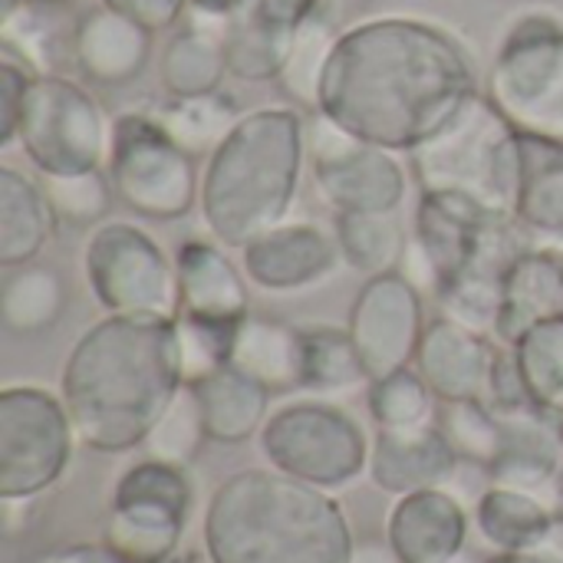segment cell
<instances>
[{
    "mask_svg": "<svg viewBox=\"0 0 563 563\" xmlns=\"http://www.w3.org/2000/svg\"><path fill=\"white\" fill-rule=\"evenodd\" d=\"M475 96V59L455 30L426 16L386 13L340 30L317 112L369 145L412 152Z\"/></svg>",
    "mask_w": 563,
    "mask_h": 563,
    "instance_id": "cell-1",
    "label": "cell"
},
{
    "mask_svg": "<svg viewBox=\"0 0 563 563\" xmlns=\"http://www.w3.org/2000/svg\"><path fill=\"white\" fill-rule=\"evenodd\" d=\"M185 386L178 317H102L69 350L59 396L76 439L102 455L142 449Z\"/></svg>",
    "mask_w": 563,
    "mask_h": 563,
    "instance_id": "cell-2",
    "label": "cell"
},
{
    "mask_svg": "<svg viewBox=\"0 0 563 563\" xmlns=\"http://www.w3.org/2000/svg\"><path fill=\"white\" fill-rule=\"evenodd\" d=\"M211 563H350L353 531L336 498L277 468H244L205 511Z\"/></svg>",
    "mask_w": 563,
    "mask_h": 563,
    "instance_id": "cell-3",
    "label": "cell"
},
{
    "mask_svg": "<svg viewBox=\"0 0 563 563\" xmlns=\"http://www.w3.org/2000/svg\"><path fill=\"white\" fill-rule=\"evenodd\" d=\"M307 162V115L297 106H261L238 119L201 172L198 208L214 241L244 251L287 221Z\"/></svg>",
    "mask_w": 563,
    "mask_h": 563,
    "instance_id": "cell-4",
    "label": "cell"
},
{
    "mask_svg": "<svg viewBox=\"0 0 563 563\" xmlns=\"http://www.w3.org/2000/svg\"><path fill=\"white\" fill-rule=\"evenodd\" d=\"M409 165L422 191H452L515 214L521 132L478 92L439 135L409 152Z\"/></svg>",
    "mask_w": 563,
    "mask_h": 563,
    "instance_id": "cell-5",
    "label": "cell"
},
{
    "mask_svg": "<svg viewBox=\"0 0 563 563\" xmlns=\"http://www.w3.org/2000/svg\"><path fill=\"white\" fill-rule=\"evenodd\" d=\"M485 96L521 135L563 145V23L554 13H525L508 26Z\"/></svg>",
    "mask_w": 563,
    "mask_h": 563,
    "instance_id": "cell-6",
    "label": "cell"
},
{
    "mask_svg": "<svg viewBox=\"0 0 563 563\" xmlns=\"http://www.w3.org/2000/svg\"><path fill=\"white\" fill-rule=\"evenodd\" d=\"M16 142L40 175L92 172L109 162L112 119L76 79L36 73L23 96Z\"/></svg>",
    "mask_w": 563,
    "mask_h": 563,
    "instance_id": "cell-7",
    "label": "cell"
},
{
    "mask_svg": "<svg viewBox=\"0 0 563 563\" xmlns=\"http://www.w3.org/2000/svg\"><path fill=\"white\" fill-rule=\"evenodd\" d=\"M191 158L152 112H122L112 119L109 181L115 198L139 218L178 221L201 195V175Z\"/></svg>",
    "mask_w": 563,
    "mask_h": 563,
    "instance_id": "cell-8",
    "label": "cell"
},
{
    "mask_svg": "<svg viewBox=\"0 0 563 563\" xmlns=\"http://www.w3.org/2000/svg\"><path fill=\"white\" fill-rule=\"evenodd\" d=\"M369 439L363 426L333 402H290L261 429V455L271 468L333 492L356 482L369 468Z\"/></svg>",
    "mask_w": 563,
    "mask_h": 563,
    "instance_id": "cell-9",
    "label": "cell"
},
{
    "mask_svg": "<svg viewBox=\"0 0 563 563\" xmlns=\"http://www.w3.org/2000/svg\"><path fill=\"white\" fill-rule=\"evenodd\" d=\"M82 271L96 307L109 317H175L178 271L165 247L129 221H106L82 251Z\"/></svg>",
    "mask_w": 563,
    "mask_h": 563,
    "instance_id": "cell-10",
    "label": "cell"
},
{
    "mask_svg": "<svg viewBox=\"0 0 563 563\" xmlns=\"http://www.w3.org/2000/svg\"><path fill=\"white\" fill-rule=\"evenodd\" d=\"M76 429L63 396L43 386L0 389V498L33 501L69 468Z\"/></svg>",
    "mask_w": 563,
    "mask_h": 563,
    "instance_id": "cell-11",
    "label": "cell"
},
{
    "mask_svg": "<svg viewBox=\"0 0 563 563\" xmlns=\"http://www.w3.org/2000/svg\"><path fill=\"white\" fill-rule=\"evenodd\" d=\"M195 488L181 465L135 462L115 482L102 544L125 563H168L185 538Z\"/></svg>",
    "mask_w": 563,
    "mask_h": 563,
    "instance_id": "cell-12",
    "label": "cell"
},
{
    "mask_svg": "<svg viewBox=\"0 0 563 563\" xmlns=\"http://www.w3.org/2000/svg\"><path fill=\"white\" fill-rule=\"evenodd\" d=\"M307 158L313 185L333 214L399 211L409 191L399 152L369 145L323 112L307 115Z\"/></svg>",
    "mask_w": 563,
    "mask_h": 563,
    "instance_id": "cell-13",
    "label": "cell"
},
{
    "mask_svg": "<svg viewBox=\"0 0 563 563\" xmlns=\"http://www.w3.org/2000/svg\"><path fill=\"white\" fill-rule=\"evenodd\" d=\"M426 327V297L399 271L366 277L346 320L369 383L412 366Z\"/></svg>",
    "mask_w": 563,
    "mask_h": 563,
    "instance_id": "cell-14",
    "label": "cell"
},
{
    "mask_svg": "<svg viewBox=\"0 0 563 563\" xmlns=\"http://www.w3.org/2000/svg\"><path fill=\"white\" fill-rule=\"evenodd\" d=\"M343 254L330 231L313 221H280L241 251L247 280L267 294H297L336 274Z\"/></svg>",
    "mask_w": 563,
    "mask_h": 563,
    "instance_id": "cell-15",
    "label": "cell"
},
{
    "mask_svg": "<svg viewBox=\"0 0 563 563\" xmlns=\"http://www.w3.org/2000/svg\"><path fill=\"white\" fill-rule=\"evenodd\" d=\"M178 271V313L201 323L241 327L251 313L247 274L238 267L221 241L188 238L175 251Z\"/></svg>",
    "mask_w": 563,
    "mask_h": 563,
    "instance_id": "cell-16",
    "label": "cell"
},
{
    "mask_svg": "<svg viewBox=\"0 0 563 563\" xmlns=\"http://www.w3.org/2000/svg\"><path fill=\"white\" fill-rule=\"evenodd\" d=\"M495 360H498V346L492 343V336L442 313L426 327L416 369L422 373V379L429 383L439 402H462V399L488 402Z\"/></svg>",
    "mask_w": 563,
    "mask_h": 563,
    "instance_id": "cell-17",
    "label": "cell"
},
{
    "mask_svg": "<svg viewBox=\"0 0 563 563\" xmlns=\"http://www.w3.org/2000/svg\"><path fill=\"white\" fill-rule=\"evenodd\" d=\"M468 541V515L445 488L396 498L386 515V544L402 563H452Z\"/></svg>",
    "mask_w": 563,
    "mask_h": 563,
    "instance_id": "cell-18",
    "label": "cell"
},
{
    "mask_svg": "<svg viewBox=\"0 0 563 563\" xmlns=\"http://www.w3.org/2000/svg\"><path fill=\"white\" fill-rule=\"evenodd\" d=\"M455 465L459 455L435 422L416 429H379L369 452V478L393 498L442 488L455 475Z\"/></svg>",
    "mask_w": 563,
    "mask_h": 563,
    "instance_id": "cell-19",
    "label": "cell"
},
{
    "mask_svg": "<svg viewBox=\"0 0 563 563\" xmlns=\"http://www.w3.org/2000/svg\"><path fill=\"white\" fill-rule=\"evenodd\" d=\"M152 56V30L99 3L76 20L73 63L96 86H125L142 76Z\"/></svg>",
    "mask_w": 563,
    "mask_h": 563,
    "instance_id": "cell-20",
    "label": "cell"
},
{
    "mask_svg": "<svg viewBox=\"0 0 563 563\" xmlns=\"http://www.w3.org/2000/svg\"><path fill=\"white\" fill-rule=\"evenodd\" d=\"M563 317V254L551 247H525L501 280V307L495 336L511 346L531 327Z\"/></svg>",
    "mask_w": 563,
    "mask_h": 563,
    "instance_id": "cell-21",
    "label": "cell"
},
{
    "mask_svg": "<svg viewBox=\"0 0 563 563\" xmlns=\"http://www.w3.org/2000/svg\"><path fill=\"white\" fill-rule=\"evenodd\" d=\"M501 419V449L488 465L495 485L544 492L563 472V429L538 409L498 412Z\"/></svg>",
    "mask_w": 563,
    "mask_h": 563,
    "instance_id": "cell-22",
    "label": "cell"
},
{
    "mask_svg": "<svg viewBox=\"0 0 563 563\" xmlns=\"http://www.w3.org/2000/svg\"><path fill=\"white\" fill-rule=\"evenodd\" d=\"M515 221L538 247L563 244V145L521 135Z\"/></svg>",
    "mask_w": 563,
    "mask_h": 563,
    "instance_id": "cell-23",
    "label": "cell"
},
{
    "mask_svg": "<svg viewBox=\"0 0 563 563\" xmlns=\"http://www.w3.org/2000/svg\"><path fill=\"white\" fill-rule=\"evenodd\" d=\"M208 439L218 445H238L261 435L264 422L271 419V389L241 373L238 366H221L211 376L191 383Z\"/></svg>",
    "mask_w": 563,
    "mask_h": 563,
    "instance_id": "cell-24",
    "label": "cell"
},
{
    "mask_svg": "<svg viewBox=\"0 0 563 563\" xmlns=\"http://www.w3.org/2000/svg\"><path fill=\"white\" fill-rule=\"evenodd\" d=\"M56 214L40 188L13 165H0V267L33 264L56 231Z\"/></svg>",
    "mask_w": 563,
    "mask_h": 563,
    "instance_id": "cell-25",
    "label": "cell"
},
{
    "mask_svg": "<svg viewBox=\"0 0 563 563\" xmlns=\"http://www.w3.org/2000/svg\"><path fill=\"white\" fill-rule=\"evenodd\" d=\"M231 366L267 386L271 393H287L300 386V330L271 320V317H244L234 346Z\"/></svg>",
    "mask_w": 563,
    "mask_h": 563,
    "instance_id": "cell-26",
    "label": "cell"
},
{
    "mask_svg": "<svg viewBox=\"0 0 563 563\" xmlns=\"http://www.w3.org/2000/svg\"><path fill=\"white\" fill-rule=\"evenodd\" d=\"M228 46L224 33L188 23L165 43L158 76L168 96H201L221 89L228 76Z\"/></svg>",
    "mask_w": 563,
    "mask_h": 563,
    "instance_id": "cell-27",
    "label": "cell"
},
{
    "mask_svg": "<svg viewBox=\"0 0 563 563\" xmlns=\"http://www.w3.org/2000/svg\"><path fill=\"white\" fill-rule=\"evenodd\" d=\"M69 290L56 267L23 264L13 267L0 290V320L10 333L36 336L59 323Z\"/></svg>",
    "mask_w": 563,
    "mask_h": 563,
    "instance_id": "cell-28",
    "label": "cell"
},
{
    "mask_svg": "<svg viewBox=\"0 0 563 563\" xmlns=\"http://www.w3.org/2000/svg\"><path fill=\"white\" fill-rule=\"evenodd\" d=\"M551 521V508L525 488L492 485L478 495L475 505V528L495 551L534 548L548 534Z\"/></svg>",
    "mask_w": 563,
    "mask_h": 563,
    "instance_id": "cell-29",
    "label": "cell"
},
{
    "mask_svg": "<svg viewBox=\"0 0 563 563\" xmlns=\"http://www.w3.org/2000/svg\"><path fill=\"white\" fill-rule=\"evenodd\" d=\"M152 115L191 158H208L244 112L231 92L214 89L201 96H168Z\"/></svg>",
    "mask_w": 563,
    "mask_h": 563,
    "instance_id": "cell-30",
    "label": "cell"
},
{
    "mask_svg": "<svg viewBox=\"0 0 563 563\" xmlns=\"http://www.w3.org/2000/svg\"><path fill=\"white\" fill-rule=\"evenodd\" d=\"M333 238L340 244L343 264L363 277L399 271L409 247V234L399 224L396 211H366V214H333Z\"/></svg>",
    "mask_w": 563,
    "mask_h": 563,
    "instance_id": "cell-31",
    "label": "cell"
},
{
    "mask_svg": "<svg viewBox=\"0 0 563 563\" xmlns=\"http://www.w3.org/2000/svg\"><path fill=\"white\" fill-rule=\"evenodd\" d=\"M528 406L563 429V317L531 327L511 343Z\"/></svg>",
    "mask_w": 563,
    "mask_h": 563,
    "instance_id": "cell-32",
    "label": "cell"
},
{
    "mask_svg": "<svg viewBox=\"0 0 563 563\" xmlns=\"http://www.w3.org/2000/svg\"><path fill=\"white\" fill-rule=\"evenodd\" d=\"M360 383H369V376L346 327L300 330V389L343 393Z\"/></svg>",
    "mask_w": 563,
    "mask_h": 563,
    "instance_id": "cell-33",
    "label": "cell"
},
{
    "mask_svg": "<svg viewBox=\"0 0 563 563\" xmlns=\"http://www.w3.org/2000/svg\"><path fill=\"white\" fill-rule=\"evenodd\" d=\"M336 36H340V30L333 26V20L323 10L297 26L287 63L277 79V86L290 99V106H297L303 112H317L320 79H323V69H327Z\"/></svg>",
    "mask_w": 563,
    "mask_h": 563,
    "instance_id": "cell-34",
    "label": "cell"
},
{
    "mask_svg": "<svg viewBox=\"0 0 563 563\" xmlns=\"http://www.w3.org/2000/svg\"><path fill=\"white\" fill-rule=\"evenodd\" d=\"M294 33L297 30H290V26H277V23H264L257 16L238 13L228 26V36H224L228 69L244 82L280 79Z\"/></svg>",
    "mask_w": 563,
    "mask_h": 563,
    "instance_id": "cell-35",
    "label": "cell"
},
{
    "mask_svg": "<svg viewBox=\"0 0 563 563\" xmlns=\"http://www.w3.org/2000/svg\"><path fill=\"white\" fill-rule=\"evenodd\" d=\"M56 221L69 228H99L112 211V181L109 172H76V175H40L36 178Z\"/></svg>",
    "mask_w": 563,
    "mask_h": 563,
    "instance_id": "cell-36",
    "label": "cell"
},
{
    "mask_svg": "<svg viewBox=\"0 0 563 563\" xmlns=\"http://www.w3.org/2000/svg\"><path fill=\"white\" fill-rule=\"evenodd\" d=\"M369 416L379 429H416L435 419V393L419 369L406 366L369 383Z\"/></svg>",
    "mask_w": 563,
    "mask_h": 563,
    "instance_id": "cell-37",
    "label": "cell"
},
{
    "mask_svg": "<svg viewBox=\"0 0 563 563\" xmlns=\"http://www.w3.org/2000/svg\"><path fill=\"white\" fill-rule=\"evenodd\" d=\"M205 442H211L208 429H205V416H201L195 389L185 383L178 389V396L168 402V409L162 412V419L152 426V432H148L142 449L148 452V459L188 468L198 459Z\"/></svg>",
    "mask_w": 563,
    "mask_h": 563,
    "instance_id": "cell-38",
    "label": "cell"
},
{
    "mask_svg": "<svg viewBox=\"0 0 563 563\" xmlns=\"http://www.w3.org/2000/svg\"><path fill=\"white\" fill-rule=\"evenodd\" d=\"M439 429L452 442L459 462L482 465L485 472L501 449V419L485 399L445 402V409L439 416Z\"/></svg>",
    "mask_w": 563,
    "mask_h": 563,
    "instance_id": "cell-39",
    "label": "cell"
},
{
    "mask_svg": "<svg viewBox=\"0 0 563 563\" xmlns=\"http://www.w3.org/2000/svg\"><path fill=\"white\" fill-rule=\"evenodd\" d=\"M234 333H238V327H221V323H201V320L178 317L181 376H185L188 386L231 363Z\"/></svg>",
    "mask_w": 563,
    "mask_h": 563,
    "instance_id": "cell-40",
    "label": "cell"
},
{
    "mask_svg": "<svg viewBox=\"0 0 563 563\" xmlns=\"http://www.w3.org/2000/svg\"><path fill=\"white\" fill-rule=\"evenodd\" d=\"M36 73L16 56L0 49V148H10L20 132V112L26 86Z\"/></svg>",
    "mask_w": 563,
    "mask_h": 563,
    "instance_id": "cell-41",
    "label": "cell"
},
{
    "mask_svg": "<svg viewBox=\"0 0 563 563\" xmlns=\"http://www.w3.org/2000/svg\"><path fill=\"white\" fill-rule=\"evenodd\" d=\"M99 3H106V7L132 16V20H139L152 33L172 30L188 13V0H99Z\"/></svg>",
    "mask_w": 563,
    "mask_h": 563,
    "instance_id": "cell-42",
    "label": "cell"
},
{
    "mask_svg": "<svg viewBox=\"0 0 563 563\" xmlns=\"http://www.w3.org/2000/svg\"><path fill=\"white\" fill-rule=\"evenodd\" d=\"M320 7H323V0H244L241 13L257 16L264 23H277V26L297 30L303 20L320 13Z\"/></svg>",
    "mask_w": 563,
    "mask_h": 563,
    "instance_id": "cell-43",
    "label": "cell"
},
{
    "mask_svg": "<svg viewBox=\"0 0 563 563\" xmlns=\"http://www.w3.org/2000/svg\"><path fill=\"white\" fill-rule=\"evenodd\" d=\"M485 563H563V515H554L548 534L525 551H498Z\"/></svg>",
    "mask_w": 563,
    "mask_h": 563,
    "instance_id": "cell-44",
    "label": "cell"
},
{
    "mask_svg": "<svg viewBox=\"0 0 563 563\" xmlns=\"http://www.w3.org/2000/svg\"><path fill=\"white\" fill-rule=\"evenodd\" d=\"M43 563H125L115 551H109L106 544H76V548H66L59 551L56 558Z\"/></svg>",
    "mask_w": 563,
    "mask_h": 563,
    "instance_id": "cell-45",
    "label": "cell"
},
{
    "mask_svg": "<svg viewBox=\"0 0 563 563\" xmlns=\"http://www.w3.org/2000/svg\"><path fill=\"white\" fill-rule=\"evenodd\" d=\"M350 563H402L396 558V551L386 541H369V544H356Z\"/></svg>",
    "mask_w": 563,
    "mask_h": 563,
    "instance_id": "cell-46",
    "label": "cell"
},
{
    "mask_svg": "<svg viewBox=\"0 0 563 563\" xmlns=\"http://www.w3.org/2000/svg\"><path fill=\"white\" fill-rule=\"evenodd\" d=\"M26 0H0V20H7V16H13L20 7H23Z\"/></svg>",
    "mask_w": 563,
    "mask_h": 563,
    "instance_id": "cell-47",
    "label": "cell"
},
{
    "mask_svg": "<svg viewBox=\"0 0 563 563\" xmlns=\"http://www.w3.org/2000/svg\"><path fill=\"white\" fill-rule=\"evenodd\" d=\"M551 251H558V254H563V244H554V247H551Z\"/></svg>",
    "mask_w": 563,
    "mask_h": 563,
    "instance_id": "cell-48",
    "label": "cell"
},
{
    "mask_svg": "<svg viewBox=\"0 0 563 563\" xmlns=\"http://www.w3.org/2000/svg\"><path fill=\"white\" fill-rule=\"evenodd\" d=\"M49 3H69V0H49Z\"/></svg>",
    "mask_w": 563,
    "mask_h": 563,
    "instance_id": "cell-49",
    "label": "cell"
}]
</instances>
